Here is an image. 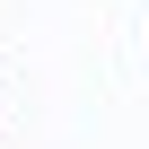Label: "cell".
I'll return each instance as SVG.
<instances>
[]
</instances>
